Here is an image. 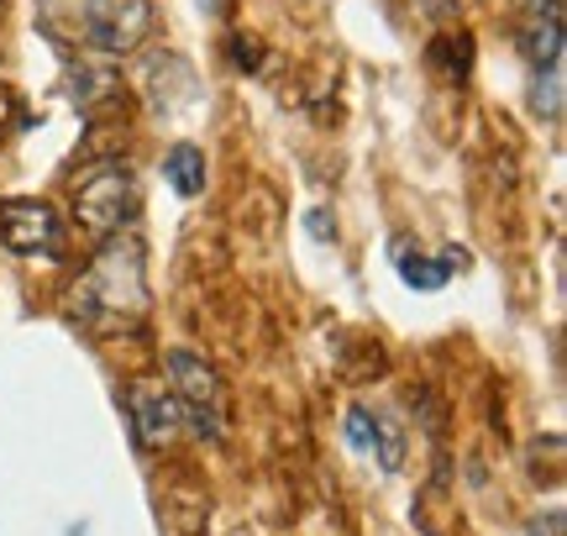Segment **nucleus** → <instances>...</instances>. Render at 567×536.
Segmentation results:
<instances>
[{
  "mask_svg": "<svg viewBox=\"0 0 567 536\" xmlns=\"http://www.w3.org/2000/svg\"><path fill=\"white\" fill-rule=\"evenodd\" d=\"M74 210H80V227L95 237V243H111L122 237V227L137 216V179L126 168H95L80 189H74Z\"/></svg>",
  "mask_w": 567,
  "mask_h": 536,
  "instance_id": "3",
  "label": "nucleus"
},
{
  "mask_svg": "<svg viewBox=\"0 0 567 536\" xmlns=\"http://www.w3.org/2000/svg\"><path fill=\"white\" fill-rule=\"evenodd\" d=\"M563 0H530L526 6V27H520V53L536 74H563Z\"/></svg>",
  "mask_w": 567,
  "mask_h": 536,
  "instance_id": "6",
  "label": "nucleus"
},
{
  "mask_svg": "<svg viewBox=\"0 0 567 536\" xmlns=\"http://www.w3.org/2000/svg\"><path fill=\"white\" fill-rule=\"evenodd\" d=\"M563 526H567L563 511H547L542 520H530V532H526V536H563Z\"/></svg>",
  "mask_w": 567,
  "mask_h": 536,
  "instance_id": "13",
  "label": "nucleus"
},
{
  "mask_svg": "<svg viewBox=\"0 0 567 536\" xmlns=\"http://www.w3.org/2000/svg\"><path fill=\"white\" fill-rule=\"evenodd\" d=\"M147 27H153V6L147 0H90L84 6V38L95 42L101 53L137 48Z\"/></svg>",
  "mask_w": 567,
  "mask_h": 536,
  "instance_id": "5",
  "label": "nucleus"
},
{
  "mask_svg": "<svg viewBox=\"0 0 567 536\" xmlns=\"http://www.w3.org/2000/svg\"><path fill=\"white\" fill-rule=\"evenodd\" d=\"M126 405H132V426H137V442L147 447V453L174 447V436L184 432V415H179L174 394L163 390V384H137Z\"/></svg>",
  "mask_w": 567,
  "mask_h": 536,
  "instance_id": "7",
  "label": "nucleus"
},
{
  "mask_svg": "<svg viewBox=\"0 0 567 536\" xmlns=\"http://www.w3.org/2000/svg\"><path fill=\"white\" fill-rule=\"evenodd\" d=\"M305 231H310L316 243H331V237H337V221H326V210H305Z\"/></svg>",
  "mask_w": 567,
  "mask_h": 536,
  "instance_id": "12",
  "label": "nucleus"
},
{
  "mask_svg": "<svg viewBox=\"0 0 567 536\" xmlns=\"http://www.w3.org/2000/svg\"><path fill=\"white\" fill-rule=\"evenodd\" d=\"M163 363H168V394H174V405H179L184 426L195 436H205V442H221L226 436V394H221L216 369L189 348H168Z\"/></svg>",
  "mask_w": 567,
  "mask_h": 536,
  "instance_id": "2",
  "label": "nucleus"
},
{
  "mask_svg": "<svg viewBox=\"0 0 567 536\" xmlns=\"http://www.w3.org/2000/svg\"><path fill=\"white\" fill-rule=\"evenodd\" d=\"M74 310L84 327H137L147 316V268H142V248L132 237L101 243L90 274L74 289Z\"/></svg>",
  "mask_w": 567,
  "mask_h": 536,
  "instance_id": "1",
  "label": "nucleus"
},
{
  "mask_svg": "<svg viewBox=\"0 0 567 536\" xmlns=\"http://www.w3.org/2000/svg\"><path fill=\"white\" fill-rule=\"evenodd\" d=\"M373 447H379V468L384 474H400L405 468V432L394 415H373Z\"/></svg>",
  "mask_w": 567,
  "mask_h": 536,
  "instance_id": "10",
  "label": "nucleus"
},
{
  "mask_svg": "<svg viewBox=\"0 0 567 536\" xmlns=\"http://www.w3.org/2000/svg\"><path fill=\"white\" fill-rule=\"evenodd\" d=\"M231 48H237V53H231V59L243 63V69H258V42H247V38H237V42H231Z\"/></svg>",
  "mask_w": 567,
  "mask_h": 536,
  "instance_id": "14",
  "label": "nucleus"
},
{
  "mask_svg": "<svg viewBox=\"0 0 567 536\" xmlns=\"http://www.w3.org/2000/svg\"><path fill=\"white\" fill-rule=\"evenodd\" d=\"M163 179L174 185V195L195 200V195L205 189V153L195 143H174L168 153H163Z\"/></svg>",
  "mask_w": 567,
  "mask_h": 536,
  "instance_id": "9",
  "label": "nucleus"
},
{
  "mask_svg": "<svg viewBox=\"0 0 567 536\" xmlns=\"http://www.w3.org/2000/svg\"><path fill=\"white\" fill-rule=\"evenodd\" d=\"M463 258H467L463 248H446L442 258H421V252H410L405 237L394 243V268H400V279L410 289H442L452 279V268H463Z\"/></svg>",
  "mask_w": 567,
  "mask_h": 536,
  "instance_id": "8",
  "label": "nucleus"
},
{
  "mask_svg": "<svg viewBox=\"0 0 567 536\" xmlns=\"http://www.w3.org/2000/svg\"><path fill=\"white\" fill-rule=\"evenodd\" d=\"M0 243L21 258H59L63 221L48 200H6L0 206Z\"/></svg>",
  "mask_w": 567,
  "mask_h": 536,
  "instance_id": "4",
  "label": "nucleus"
},
{
  "mask_svg": "<svg viewBox=\"0 0 567 536\" xmlns=\"http://www.w3.org/2000/svg\"><path fill=\"white\" fill-rule=\"evenodd\" d=\"M347 442H352L358 453H373V411H368V405H352V411H347Z\"/></svg>",
  "mask_w": 567,
  "mask_h": 536,
  "instance_id": "11",
  "label": "nucleus"
}]
</instances>
